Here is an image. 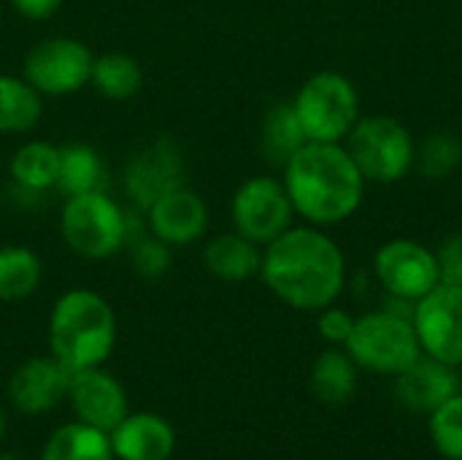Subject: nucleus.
Listing matches in <instances>:
<instances>
[{
    "instance_id": "23",
    "label": "nucleus",
    "mask_w": 462,
    "mask_h": 460,
    "mask_svg": "<svg viewBox=\"0 0 462 460\" xmlns=\"http://www.w3.org/2000/svg\"><path fill=\"white\" fill-rule=\"evenodd\" d=\"M306 144H309V138L300 127V119L295 114L292 103H279L265 114L263 130H260V146H263V155L268 163L287 165L290 157Z\"/></svg>"
},
{
    "instance_id": "15",
    "label": "nucleus",
    "mask_w": 462,
    "mask_h": 460,
    "mask_svg": "<svg viewBox=\"0 0 462 460\" xmlns=\"http://www.w3.org/2000/svg\"><path fill=\"white\" fill-rule=\"evenodd\" d=\"M208 209L198 192L176 187L149 206V228L168 247H187L206 233Z\"/></svg>"
},
{
    "instance_id": "29",
    "label": "nucleus",
    "mask_w": 462,
    "mask_h": 460,
    "mask_svg": "<svg viewBox=\"0 0 462 460\" xmlns=\"http://www.w3.org/2000/svg\"><path fill=\"white\" fill-rule=\"evenodd\" d=\"M133 266L141 277L146 279H154L160 274L168 271L171 266V252H168V244L160 241L157 236L154 239H141L135 247H133Z\"/></svg>"
},
{
    "instance_id": "3",
    "label": "nucleus",
    "mask_w": 462,
    "mask_h": 460,
    "mask_svg": "<svg viewBox=\"0 0 462 460\" xmlns=\"http://www.w3.org/2000/svg\"><path fill=\"white\" fill-rule=\"evenodd\" d=\"M116 342V317L108 301L92 290L65 293L49 320L51 355L73 374L100 366Z\"/></svg>"
},
{
    "instance_id": "30",
    "label": "nucleus",
    "mask_w": 462,
    "mask_h": 460,
    "mask_svg": "<svg viewBox=\"0 0 462 460\" xmlns=\"http://www.w3.org/2000/svg\"><path fill=\"white\" fill-rule=\"evenodd\" d=\"M441 285H462V236H452L436 252Z\"/></svg>"
},
{
    "instance_id": "7",
    "label": "nucleus",
    "mask_w": 462,
    "mask_h": 460,
    "mask_svg": "<svg viewBox=\"0 0 462 460\" xmlns=\"http://www.w3.org/2000/svg\"><path fill=\"white\" fill-rule=\"evenodd\" d=\"M127 230L125 211L106 195V190L70 195L62 209V236L81 258H111L127 241Z\"/></svg>"
},
{
    "instance_id": "6",
    "label": "nucleus",
    "mask_w": 462,
    "mask_h": 460,
    "mask_svg": "<svg viewBox=\"0 0 462 460\" xmlns=\"http://www.w3.org/2000/svg\"><path fill=\"white\" fill-rule=\"evenodd\" d=\"M346 152L360 168L363 179L371 182H398L414 165L411 133L393 117H368L355 122L349 130Z\"/></svg>"
},
{
    "instance_id": "34",
    "label": "nucleus",
    "mask_w": 462,
    "mask_h": 460,
    "mask_svg": "<svg viewBox=\"0 0 462 460\" xmlns=\"http://www.w3.org/2000/svg\"><path fill=\"white\" fill-rule=\"evenodd\" d=\"M0 460H16L14 455H0Z\"/></svg>"
},
{
    "instance_id": "32",
    "label": "nucleus",
    "mask_w": 462,
    "mask_h": 460,
    "mask_svg": "<svg viewBox=\"0 0 462 460\" xmlns=\"http://www.w3.org/2000/svg\"><path fill=\"white\" fill-rule=\"evenodd\" d=\"M11 5L27 19H49L62 5V0H11Z\"/></svg>"
},
{
    "instance_id": "25",
    "label": "nucleus",
    "mask_w": 462,
    "mask_h": 460,
    "mask_svg": "<svg viewBox=\"0 0 462 460\" xmlns=\"http://www.w3.org/2000/svg\"><path fill=\"white\" fill-rule=\"evenodd\" d=\"M43 266L41 258L27 247L0 249V301H22L32 296L41 285Z\"/></svg>"
},
{
    "instance_id": "10",
    "label": "nucleus",
    "mask_w": 462,
    "mask_h": 460,
    "mask_svg": "<svg viewBox=\"0 0 462 460\" xmlns=\"http://www.w3.org/2000/svg\"><path fill=\"white\" fill-rule=\"evenodd\" d=\"M292 201L287 187L271 176H254L244 182L233 198V222L236 233L246 236L254 244H271L292 222Z\"/></svg>"
},
{
    "instance_id": "31",
    "label": "nucleus",
    "mask_w": 462,
    "mask_h": 460,
    "mask_svg": "<svg viewBox=\"0 0 462 460\" xmlns=\"http://www.w3.org/2000/svg\"><path fill=\"white\" fill-rule=\"evenodd\" d=\"M352 328H355V320L344 309H328L325 306V312L319 317V333L328 344L344 347L352 336Z\"/></svg>"
},
{
    "instance_id": "18",
    "label": "nucleus",
    "mask_w": 462,
    "mask_h": 460,
    "mask_svg": "<svg viewBox=\"0 0 462 460\" xmlns=\"http://www.w3.org/2000/svg\"><path fill=\"white\" fill-rule=\"evenodd\" d=\"M203 263L222 282H246L260 271L263 255L257 252V244L249 241L246 236L225 233L208 241L203 252Z\"/></svg>"
},
{
    "instance_id": "27",
    "label": "nucleus",
    "mask_w": 462,
    "mask_h": 460,
    "mask_svg": "<svg viewBox=\"0 0 462 460\" xmlns=\"http://www.w3.org/2000/svg\"><path fill=\"white\" fill-rule=\"evenodd\" d=\"M430 439L444 458L462 460V393L430 412Z\"/></svg>"
},
{
    "instance_id": "28",
    "label": "nucleus",
    "mask_w": 462,
    "mask_h": 460,
    "mask_svg": "<svg viewBox=\"0 0 462 460\" xmlns=\"http://www.w3.org/2000/svg\"><path fill=\"white\" fill-rule=\"evenodd\" d=\"M462 163V144L452 133H430L420 149V171L428 179H447Z\"/></svg>"
},
{
    "instance_id": "17",
    "label": "nucleus",
    "mask_w": 462,
    "mask_h": 460,
    "mask_svg": "<svg viewBox=\"0 0 462 460\" xmlns=\"http://www.w3.org/2000/svg\"><path fill=\"white\" fill-rule=\"evenodd\" d=\"M108 439L114 458L119 460H168L176 447L173 426L152 412L125 415Z\"/></svg>"
},
{
    "instance_id": "19",
    "label": "nucleus",
    "mask_w": 462,
    "mask_h": 460,
    "mask_svg": "<svg viewBox=\"0 0 462 460\" xmlns=\"http://www.w3.org/2000/svg\"><path fill=\"white\" fill-rule=\"evenodd\" d=\"M108 182L106 165L100 155L87 146V144H65L60 146V176L57 187L70 198V195H84V192H103Z\"/></svg>"
},
{
    "instance_id": "5",
    "label": "nucleus",
    "mask_w": 462,
    "mask_h": 460,
    "mask_svg": "<svg viewBox=\"0 0 462 460\" xmlns=\"http://www.w3.org/2000/svg\"><path fill=\"white\" fill-rule=\"evenodd\" d=\"M292 106L309 141L338 144L357 122V92L349 79L333 70L311 76Z\"/></svg>"
},
{
    "instance_id": "26",
    "label": "nucleus",
    "mask_w": 462,
    "mask_h": 460,
    "mask_svg": "<svg viewBox=\"0 0 462 460\" xmlns=\"http://www.w3.org/2000/svg\"><path fill=\"white\" fill-rule=\"evenodd\" d=\"M89 81L95 84V89L108 98V100H127L133 95H138V89L143 87V70L141 65L127 57V54H103L92 62V76Z\"/></svg>"
},
{
    "instance_id": "1",
    "label": "nucleus",
    "mask_w": 462,
    "mask_h": 460,
    "mask_svg": "<svg viewBox=\"0 0 462 460\" xmlns=\"http://www.w3.org/2000/svg\"><path fill=\"white\" fill-rule=\"evenodd\" d=\"M260 271L276 298L303 312L330 306L344 290V255L314 228H290L273 239Z\"/></svg>"
},
{
    "instance_id": "13",
    "label": "nucleus",
    "mask_w": 462,
    "mask_h": 460,
    "mask_svg": "<svg viewBox=\"0 0 462 460\" xmlns=\"http://www.w3.org/2000/svg\"><path fill=\"white\" fill-rule=\"evenodd\" d=\"M176 187H184V163L179 149L168 138L154 141L127 165V190L133 201L143 209H149L157 198Z\"/></svg>"
},
{
    "instance_id": "8",
    "label": "nucleus",
    "mask_w": 462,
    "mask_h": 460,
    "mask_svg": "<svg viewBox=\"0 0 462 460\" xmlns=\"http://www.w3.org/2000/svg\"><path fill=\"white\" fill-rule=\"evenodd\" d=\"M411 323L425 355L462 366V285H436L414 304Z\"/></svg>"
},
{
    "instance_id": "16",
    "label": "nucleus",
    "mask_w": 462,
    "mask_h": 460,
    "mask_svg": "<svg viewBox=\"0 0 462 460\" xmlns=\"http://www.w3.org/2000/svg\"><path fill=\"white\" fill-rule=\"evenodd\" d=\"M395 390H398V399L411 412H420V415L436 412L444 401L460 393L455 366L441 363L430 355H420L406 371H401Z\"/></svg>"
},
{
    "instance_id": "33",
    "label": "nucleus",
    "mask_w": 462,
    "mask_h": 460,
    "mask_svg": "<svg viewBox=\"0 0 462 460\" xmlns=\"http://www.w3.org/2000/svg\"><path fill=\"white\" fill-rule=\"evenodd\" d=\"M5 437V412L0 409V439Z\"/></svg>"
},
{
    "instance_id": "12",
    "label": "nucleus",
    "mask_w": 462,
    "mask_h": 460,
    "mask_svg": "<svg viewBox=\"0 0 462 460\" xmlns=\"http://www.w3.org/2000/svg\"><path fill=\"white\" fill-rule=\"evenodd\" d=\"M68 399L73 404V412L79 415V423H87L106 434H111L127 415V399L122 385L100 366L73 371Z\"/></svg>"
},
{
    "instance_id": "24",
    "label": "nucleus",
    "mask_w": 462,
    "mask_h": 460,
    "mask_svg": "<svg viewBox=\"0 0 462 460\" xmlns=\"http://www.w3.org/2000/svg\"><path fill=\"white\" fill-rule=\"evenodd\" d=\"M11 176L24 190H49L57 187L60 176V149L43 141H30L16 149L11 160Z\"/></svg>"
},
{
    "instance_id": "14",
    "label": "nucleus",
    "mask_w": 462,
    "mask_h": 460,
    "mask_svg": "<svg viewBox=\"0 0 462 460\" xmlns=\"http://www.w3.org/2000/svg\"><path fill=\"white\" fill-rule=\"evenodd\" d=\"M68 385H70V371L54 355L30 358L14 371L8 396L19 412L43 415L68 396Z\"/></svg>"
},
{
    "instance_id": "2",
    "label": "nucleus",
    "mask_w": 462,
    "mask_h": 460,
    "mask_svg": "<svg viewBox=\"0 0 462 460\" xmlns=\"http://www.w3.org/2000/svg\"><path fill=\"white\" fill-rule=\"evenodd\" d=\"M363 174L338 144L309 141L284 165V187L292 209L314 225H336L357 211Z\"/></svg>"
},
{
    "instance_id": "4",
    "label": "nucleus",
    "mask_w": 462,
    "mask_h": 460,
    "mask_svg": "<svg viewBox=\"0 0 462 460\" xmlns=\"http://www.w3.org/2000/svg\"><path fill=\"white\" fill-rule=\"evenodd\" d=\"M344 347L360 369L393 377L406 371L422 355L414 323L395 312H374L355 320L352 336Z\"/></svg>"
},
{
    "instance_id": "9",
    "label": "nucleus",
    "mask_w": 462,
    "mask_h": 460,
    "mask_svg": "<svg viewBox=\"0 0 462 460\" xmlns=\"http://www.w3.org/2000/svg\"><path fill=\"white\" fill-rule=\"evenodd\" d=\"M92 52L76 38L38 41L24 57V79L41 95H73L92 76Z\"/></svg>"
},
{
    "instance_id": "22",
    "label": "nucleus",
    "mask_w": 462,
    "mask_h": 460,
    "mask_svg": "<svg viewBox=\"0 0 462 460\" xmlns=\"http://www.w3.org/2000/svg\"><path fill=\"white\" fill-rule=\"evenodd\" d=\"M41 460H114V450L106 431L87 423H70L49 437Z\"/></svg>"
},
{
    "instance_id": "11",
    "label": "nucleus",
    "mask_w": 462,
    "mask_h": 460,
    "mask_svg": "<svg viewBox=\"0 0 462 460\" xmlns=\"http://www.w3.org/2000/svg\"><path fill=\"white\" fill-rule=\"evenodd\" d=\"M376 277L393 298L411 304L441 285L436 255L409 239H395L376 252Z\"/></svg>"
},
{
    "instance_id": "20",
    "label": "nucleus",
    "mask_w": 462,
    "mask_h": 460,
    "mask_svg": "<svg viewBox=\"0 0 462 460\" xmlns=\"http://www.w3.org/2000/svg\"><path fill=\"white\" fill-rule=\"evenodd\" d=\"M311 390L328 407L346 404L357 390V363L349 358V352H322L311 369Z\"/></svg>"
},
{
    "instance_id": "21",
    "label": "nucleus",
    "mask_w": 462,
    "mask_h": 460,
    "mask_svg": "<svg viewBox=\"0 0 462 460\" xmlns=\"http://www.w3.org/2000/svg\"><path fill=\"white\" fill-rule=\"evenodd\" d=\"M43 95L19 76H0V133H27L41 122Z\"/></svg>"
}]
</instances>
